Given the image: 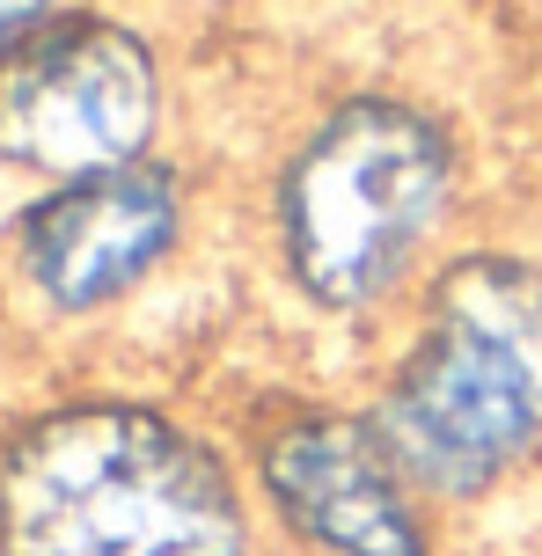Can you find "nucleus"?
<instances>
[{"mask_svg":"<svg viewBox=\"0 0 542 556\" xmlns=\"http://www.w3.org/2000/svg\"><path fill=\"white\" fill-rule=\"evenodd\" d=\"M228 446L162 403L81 395L0 446V556H257Z\"/></svg>","mask_w":542,"mask_h":556,"instance_id":"nucleus-1","label":"nucleus"},{"mask_svg":"<svg viewBox=\"0 0 542 556\" xmlns=\"http://www.w3.org/2000/svg\"><path fill=\"white\" fill-rule=\"evenodd\" d=\"M432 505H477L542 454V264L462 250L426 278L418 323L367 403Z\"/></svg>","mask_w":542,"mask_h":556,"instance_id":"nucleus-2","label":"nucleus"},{"mask_svg":"<svg viewBox=\"0 0 542 556\" xmlns=\"http://www.w3.org/2000/svg\"><path fill=\"white\" fill-rule=\"evenodd\" d=\"M462 147L403 96H344L293 139L272 198L279 271L323 315H381L455 213Z\"/></svg>","mask_w":542,"mask_h":556,"instance_id":"nucleus-3","label":"nucleus"},{"mask_svg":"<svg viewBox=\"0 0 542 556\" xmlns=\"http://www.w3.org/2000/svg\"><path fill=\"white\" fill-rule=\"evenodd\" d=\"M162 117V66L140 29L111 15H52L0 59V162L81 184L147 162Z\"/></svg>","mask_w":542,"mask_h":556,"instance_id":"nucleus-4","label":"nucleus"},{"mask_svg":"<svg viewBox=\"0 0 542 556\" xmlns=\"http://www.w3.org/2000/svg\"><path fill=\"white\" fill-rule=\"evenodd\" d=\"M250 498L293 556H440V505L367 410L293 403L250 440Z\"/></svg>","mask_w":542,"mask_h":556,"instance_id":"nucleus-5","label":"nucleus"},{"mask_svg":"<svg viewBox=\"0 0 542 556\" xmlns=\"http://www.w3.org/2000/svg\"><path fill=\"white\" fill-rule=\"evenodd\" d=\"M184 235V184L162 162H125L81 184H52V198L23 220V271L66 315L111 307L133 293Z\"/></svg>","mask_w":542,"mask_h":556,"instance_id":"nucleus-6","label":"nucleus"},{"mask_svg":"<svg viewBox=\"0 0 542 556\" xmlns=\"http://www.w3.org/2000/svg\"><path fill=\"white\" fill-rule=\"evenodd\" d=\"M52 23V0H0V59L23 45L29 29H45Z\"/></svg>","mask_w":542,"mask_h":556,"instance_id":"nucleus-7","label":"nucleus"}]
</instances>
